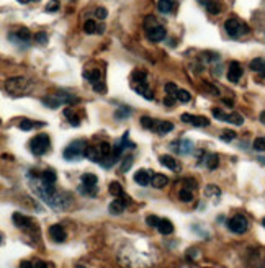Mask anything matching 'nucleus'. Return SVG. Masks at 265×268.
Segmentation results:
<instances>
[{"instance_id":"obj_1","label":"nucleus","mask_w":265,"mask_h":268,"mask_svg":"<svg viewBox=\"0 0 265 268\" xmlns=\"http://www.w3.org/2000/svg\"><path fill=\"white\" fill-rule=\"evenodd\" d=\"M34 190L39 197L43 198V201H46L51 208L54 209H64L66 208V200L63 198L58 190H56L54 183H46L41 180L39 175H34Z\"/></svg>"},{"instance_id":"obj_2","label":"nucleus","mask_w":265,"mask_h":268,"mask_svg":"<svg viewBox=\"0 0 265 268\" xmlns=\"http://www.w3.org/2000/svg\"><path fill=\"white\" fill-rule=\"evenodd\" d=\"M131 87L132 90L142 95L146 100H154V94L151 92L149 84H147V77L142 70H134L131 74Z\"/></svg>"},{"instance_id":"obj_3","label":"nucleus","mask_w":265,"mask_h":268,"mask_svg":"<svg viewBox=\"0 0 265 268\" xmlns=\"http://www.w3.org/2000/svg\"><path fill=\"white\" fill-rule=\"evenodd\" d=\"M224 30H226V33L231 36V38H234V39L241 38V36L247 34L249 32H251L249 25L246 22H242V20L237 18V17L228 18L226 23H224Z\"/></svg>"},{"instance_id":"obj_4","label":"nucleus","mask_w":265,"mask_h":268,"mask_svg":"<svg viewBox=\"0 0 265 268\" xmlns=\"http://www.w3.org/2000/svg\"><path fill=\"white\" fill-rule=\"evenodd\" d=\"M30 89H32V85L23 77H12V79H7V82H5V90L15 97L27 94V92H30Z\"/></svg>"},{"instance_id":"obj_5","label":"nucleus","mask_w":265,"mask_h":268,"mask_svg":"<svg viewBox=\"0 0 265 268\" xmlns=\"http://www.w3.org/2000/svg\"><path fill=\"white\" fill-rule=\"evenodd\" d=\"M87 142L84 139H77V141L70 142L64 151L66 161H77L80 157H85V151H87Z\"/></svg>"},{"instance_id":"obj_6","label":"nucleus","mask_w":265,"mask_h":268,"mask_svg":"<svg viewBox=\"0 0 265 268\" xmlns=\"http://www.w3.org/2000/svg\"><path fill=\"white\" fill-rule=\"evenodd\" d=\"M49 136L48 134H38V136H34L32 139V142H30V151H32L34 156H43L49 151Z\"/></svg>"},{"instance_id":"obj_7","label":"nucleus","mask_w":265,"mask_h":268,"mask_svg":"<svg viewBox=\"0 0 265 268\" xmlns=\"http://www.w3.org/2000/svg\"><path fill=\"white\" fill-rule=\"evenodd\" d=\"M97 175L94 173H84L82 175V185L79 187V192L82 195H87V197H95L97 195Z\"/></svg>"},{"instance_id":"obj_8","label":"nucleus","mask_w":265,"mask_h":268,"mask_svg":"<svg viewBox=\"0 0 265 268\" xmlns=\"http://www.w3.org/2000/svg\"><path fill=\"white\" fill-rule=\"evenodd\" d=\"M84 77L90 82L95 92H105L103 75H101L100 69H85L84 70Z\"/></svg>"},{"instance_id":"obj_9","label":"nucleus","mask_w":265,"mask_h":268,"mask_svg":"<svg viewBox=\"0 0 265 268\" xmlns=\"http://www.w3.org/2000/svg\"><path fill=\"white\" fill-rule=\"evenodd\" d=\"M228 229L234 234H244L249 229V221L244 214H236L228 221Z\"/></svg>"},{"instance_id":"obj_10","label":"nucleus","mask_w":265,"mask_h":268,"mask_svg":"<svg viewBox=\"0 0 265 268\" xmlns=\"http://www.w3.org/2000/svg\"><path fill=\"white\" fill-rule=\"evenodd\" d=\"M211 113H213V116L218 118V120L232 123V125H236V126H241L244 123V118L241 115H237V113H224L220 110V108H213Z\"/></svg>"},{"instance_id":"obj_11","label":"nucleus","mask_w":265,"mask_h":268,"mask_svg":"<svg viewBox=\"0 0 265 268\" xmlns=\"http://www.w3.org/2000/svg\"><path fill=\"white\" fill-rule=\"evenodd\" d=\"M130 203H131V200H130L128 195L125 193V195H121V197H118L116 200H113V203L110 204L108 209H110L111 214H121Z\"/></svg>"},{"instance_id":"obj_12","label":"nucleus","mask_w":265,"mask_h":268,"mask_svg":"<svg viewBox=\"0 0 265 268\" xmlns=\"http://www.w3.org/2000/svg\"><path fill=\"white\" fill-rule=\"evenodd\" d=\"M182 121L188 123V125H192V126H197V128L210 126V120H208V118L197 116V115H188V113H183V115H182Z\"/></svg>"},{"instance_id":"obj_13","label":"nucleus","mask_w":265,"mask_h":268,"mask_svg":"<svg viewBox=\"0 0 265 268\" xmlns=\"http://www.w3.org/2000/svg\"><path fill=\"white\" fill-rule=\"evenodd\" d=\"M8 39L13 41L15 44H20V43H28L32 39V33H30L28 28H18L17 32L10 33L8 34Z\"/></svg>"},{"instance_id":"obj_14","label":"nucleus","mask_w":265,"mask_h":268,"mask_svg":"<svg viewBox=\"0 0 265 268\" xmlns=\"http://www.w3.org/2000/svg\"><path fill=\"white\" fill-rule=\"evenodd\" d=\"M242 77V67L241 64L237 63V61H232L231 64H229V69H228V79L229 82H232V84H237L239 80H241Z\"/></svg>"},{"instance_id":"obj_15","label":"nucleus","mask_w":265,"mask_h":268,"mask_svg":"<svg viewBox=\"0 0 265 268\" xmlns=\"http://www.w3.org/2000/svg\"><path fill=\"white\" fill-rule=\"evenodd\" d=\"M146 36L149 41H162L166 38V28L161 27V25H157V27H152L149 30H146Z\"/></svg>"},{"instance_id":"obj_16","label":"nucleus","mask_w":265,"mask_h":268,"mask_svg":"<svg viewBox=\"0 0 265 268\" xmlns=\"http://www.w3.org/2000/svg\"><path fill=\"white\" fill-rule=\"evenodd\" d=\"M49 235L51 239H53L54 242H64L66 239H67V234H66L64 228L61 224H54L49 228Z\"/></svg>"},{"instance_id":"obj_17","label":"nucleus","mask_w":265,"mask_h":268,"mask_svg":"<svg viewBox=\"0 0 265 268\" xmlns=\"http://www.w3.org/2000/svg\"><path fill=\"white\" fill-rule=\"evenodd\" d=\"M172 147L180 154H190L193 151V144L192 141H188V139H180V141L172 142Z\"/></svg>"},{"instance_id":"obj_18","label":"nucleus","mask_w":265,"mask_h":268,"mask_svg":"<svg viewBox=\"0 0 265 268\" xmlns=\"http://www.w3.org/2000/svg\"><path fill=\"white\" fill-rule=\"evenodd\" d=\"M151 178H152L151 172H147V170H144V168L137 170V172L134 173V182L139 183L141 187H147V185H151Z\"/></svg>"},{"instance_id":"obj_19","label":"nucleus","mask_w":265,"mask_h":268,"mask_svg":"<svg viewBox=\"0 0 265 268\" xmlns=\"http://www.w3.org/2000/svg\"><path fill=\"white\" fill-rule=\"evenodd\" d=\"M156 229L159 231L161 234H164V235H169L174 233V224L170 223L169 219H161L157 221V224H156Z\"/></svg>"},{"instance_id":"obj_20","label":"nucleus","mask_w":265,"mask_h":268,"mask_svg":"<svg viewBox=\"0 0 265 268\" xmlns=\"http://www.w3.org/2000/svg\"><path fill=\"white\" fill-rule=\"evenodd\" d=\"M13 223L17 228H23V229H28L33 226V221L27 218V216H23L22 213H15L13 214Z\"/></svg>"},{"instance_id":"obj_21","label":"nucleus","mask_w":265,"mask_h":268,"mask_svg":"<svg viewBox=\"0 0 265 268\" xmlns=\"http://www.w3.org/2000/svg\"><path fill=\"white\" fill-rule=\"evenodd\" d=\"M105 27H101V25H97L94 20H87V22L84 23V32L87 34H94V33H99L101 34L103 33Z\"/></svg>"},{"instance_id":"obj_22","label":"nucleus","mask_w":265,"mask_h":268,"mask_svg":"<svg viewBox=\"0 0 265 268\" xmlns=\"http://www.w3.org/2000/svg\"><path fill=\"white\" fill-rule=\"evenodd\" d=\"M85 157L90 159L92 162L101 164V154H100L99 146H89L87 151H85Z\"/></svg>"},{"instance_id":"obj_23","label":"nucleus","mask_w":265,"mask_h":268,"mask_svg":"<svg viewBox=\"0 0 265 268\" xmlns=\"http://www.w3.org/2000/svg\"><path fill=\"white\" fill-rule=\"evenodd\" d=\"M167 183H169V178H167L166 175H162V173H154V175H152L151 185L154 188H164Z\"/></svg>"},{"instance_id":"obj_24","label":"nucleus","mask_w":265,"mask_h":268,"mask_svg":"<svg viewBox=\"0 0 265 268\" xmlns=\"http://www.w3.org/2000/svg\"><path fill=\"white\" fill-rule=\"evenodd\" d=\"M172 130H174V125H172L170 121H159V120H157L156 128H154V133H157V134H166V133H169Z\"/></svg>"},{"instance_id":"obj_25","label":"nucleus","mask_w":265,"mask_h":268,"mask_svg":"<svg viewBox=\"0 0 265 268\" xmlns=\"http://www.w3.org/2000/svg\"><path fill=\"white\" fill-rule=\"evenodd\" d=\"M20 128H22L23 131H30L33 130V128H43L44 123H36V121H32V120H27V118H23L22 121H20Z\"/></svg>"},{"instance_id":"obj_26","label":"nucleus","mask_w":265,"mask_h":268,"mask_svg":"<svg viewBox=\"0 0 265 268\" xmlns=\"http://www.w3.org/2000/svg\"><path fill=\"white\" fill-rule=\"evenodd\" d=\"M159 161H161L162 166L167 167V168H170V170H178V168H180V167H178V164L175 162V159L170 157V156H162Z\"/></svg>"},{"instance_id":"obj_27","label":"nucleus","mask_w":265,"mask_h":268,"mask_svg":"<svg viewBox=\"0 0 265 268\" xmlns=\"http://www.w3.org/2000/svg\"><path fill=\"white\" fill-rule=\"evenodd\" d=\"M172 8H174V2L172 0H159V3H157V10L161 13H170Z\"/></svg>"},{"instance_id":"obj_28","label":"nucleus","mask_w":265,"mask_h":268,"mask_svg":"<svg viewBox=\"0 0 265 268\" xmlns=\"http://www.w3.org/2000/svg\"><path fill=\"white\" fill-rule=\"evenodd\" d=\"M108 192L113 195L115 198H118V197H121V195H125V192H123V187L118 183V182H111L110 183V187H108Z\"/></svg>"},{"instance_id":"obj_29","label":"nucleus","mask_w":265,"mask_h":268,"mask_svg":"<svg viewBox=\"0 0 265 268\" xmlns=\"http://www.w3.org/2000/svg\"><path fill=\"white\" fill-rule=\"evenodd\" d=\"M64 116L67 118L69 123H70L72 126H79V125H80L79 116L75 115V113H72V110H70V108H66V110H64Z\"/></svg>"},{"instance_id":"obj_30","label":"nucleus","mask_w":265,"mask_h":268,"mask_svg":"<svg viewBox=\"0 0 265 268\" xmlns=\"http://www.w3.org/2000/svg\"><path fill=\"white\" fill-rule=\"evenodd\" d=\"M41 177L43 182L46 183H56V180H58V177H56V173H54V170H44V172L39 175Z\"/></svg>"},{"instance_id":"obj_31","label":"nucleus","mask_w":265,"mask_h":268,"mask_svg":"<svg viewBox=\"0 0 265 268\" xmlns=\"http://www.w3.org/2000/svg\"><path fill=\"white\" fill-rule=\"evenodd\" d=\"M205 7H206V10H208V12H210L211 15H218V13L221 12V5L218 3L216 0H210V2H208V3L205 5Z\"/></svg>"},{"instance_id":"obj_32","label":"nucleus","mask_w":265,"mask_h":268,"mask_svg":"<svg viewBox=\"0 0 265 268\" xmlns=\"http://www.w3.org/2000/svg\"><path fill=\"white\" fill-rule=\"evenodd\" d=\"M156 123H157V120H152V118H149V116H142V118H141V125H142V128H146V130H149V131H154Z\"/></svg>"},{"instance_id":"obj_33","label":"nucleus","mask_w":265,"mask_h":268,"mask_svg":"<svg viewBox=\"0 0 265 268\" xmlns=\"http://www.w3.org/2000/svg\"><path fill=\"white\" fill-rule=\"evenodd\" d=\"M205 164H206V167L208 168H216L218 167V164H220V157L216 156V154H210V156L206 157V161H205Z\"/></svg>"},{"instance_id":"obj_34","label":"nucleus","mask_w":265,"mask_h":268,"mask_svg":"<svg viewBox=\"0 0 265 268\" xmlns=\"http://www.w3.org/2000/svg\"><path fill=\"white\" fill-rule=\"evenodd\" d=\"M178 198H180L183 203H188V201L193 200V193L190 188H182L180 193H178Z\"/></svg>"},{"instance_id":"obj_35","label":"nucleus","mask_w":265,"mask_h":268,"mask_svg":"<svg viewBox=\"0 0 265 268\" xmlns=\"http://www.w3.org/2000/svg\"><path fill=\"white\" fill-rule=\"evenodd\" d=\"M178 90H180V89H178V87L174 84V82H167V84H166V94H167V95L175 97V99H177Z\"/></svg>"},{"instance_id":"obj_36","label":"nucleus","mask_w":265,"mask_h":268,"mask_svg":"<svg viewBox=\"0 0 265 268\" xmlns=\"http://www.w3.org/2000/svg\"><path fill=\"white\" fill-rule=\"evenodd\" d=\"M264 63H265V61L261 59V58L254 59V61H251V69H252V70H256V72H262V69H264Z\"/></svg>"},{"instance_id":"obj_37","label":"nucleus","mask_w":265,"mask_h":268,"mask_svg":"<svg viewBox=\"0 0 265 268\" xmlns=\"http://www.w3.org/2000/svg\"><path fill=\"white\" fill-rule=\"evenodd\" d=\"M190 99H192V95L188 94L187 90H183V89L178 90V94H177V100H178V101H182V103H188V101H190Z\"/></svg>"},{"instance_id":"obj_38","label":"nucleus","mask_w":265,"mask_h":268,"mask_svg":"<svg viewBox=\"0 0 265 268\" xmlns=\"http://www.w3.org/2000/svg\"><path fill=\"white\" fill-rule=\"evenodd\" d=\"M254 149L256 151H265V137H257L254 141Z\"/></svg>"},{"instance_id":"obj_39","label":"nucleus","mask_w":265,"mask_h":268,"mask_svg":"<svg viewBox=\"0 0 265 268\" xmlns=\"http://www.w3.org/2000/svg\"><path fill=\"white\" fill-rule=\"evenodd\" d=\"M234 137H236V133H234V131H224V133L221 134V139H223V141H232Z\"/></svg>"},{"instance_id":"obj_40","label":"nucleus","mask_w":265,"mask_h":268,"mask_svg":"<svg viewBox=\"0 0 265 268\" xmlns=\"http://www.w3.org/2000/svg\"><path fill=\"white\" fill-rule=\"evenodd\" d=\"M95 15H97V18L105 20V18H106V15H108V12H106V8L100 7V8H97V10H95Z\"/></svg>"},{"instance_id":"obj_41","label":"nucleus","mask_w":265,"mask_h":268,"mask_svg":"<svg viewBox=\"0 0 265 268\" xmlns=\"http://www.w3.org/2000/svg\"><path fill=\"white\" fill-rule=\"evenodd\" d=\"M34 39H36L39 44H46V43H48V36H46V33H43V32L38 33V34H34Z\"/></svg>"},{"instance_id":"obj_42","label":"nucleus","mask_w":265,"mask_h":268,"mask_svg":"<svg viewBox=\"0 0 265 268\" xmlns=\"http://www.w3.org/2000/svg\"><path fill=\"white\" fill-rule=\"evenodd\" d=\"M131 115V110H128V108H125V106H121L118 111H116V116L118 118H125V116H130Z\"/></svg>"},{"instance_id":"obj_43","label":"nucleus","mask_w":265,"mask_h":268,"mask_svg":"<svg viewBox=\"0 0 265 268\" xmlns=\"http://www.w3.org/2000/svg\"><path fill=\"white\" fill-rule=\"evenodd\" d=\"M131 164H132V157H128V159H125V162H123V166H121V172H125V170H128L131 167Z\"/></svg>"},{"instance_id":"obj_44","label":"nucleus","mask_w":265,"mask_h":268,"mask_svg":"<svg viewBox=\"0 0 265 268\" xmlns=\"http://www.w3.org/2000/svg\"><path fill=\"white\" fill-rule=\"evenodd\" d=\"M58 0H51V3L48 5V7H46V10H48V12H54V10H58Z\"/></svg>"},{"instance_id":"obj_45","label":"nucleus","mask_w":265,"mask_h":268,"mask_svg":"<svg viewBox=\"0 0 265 268\" xmlns=\"http://www.w3.org/2000/svg\"><path fill=\"white\" fill-rule=\"evenodd\" d=\"M32 268H48V264H46V262H41V260H34Z\"/></svg>"},{"instance_id":"obj_46","label":"nucleus","mask_w":265,"mask_h":268,"mask_svg":"<svg viewBox=\"0 0 265 268\" xmlns=\"http://www.w3.org/2000/svg\"><path fill=\"white\" fill-rule=\"evenodd\" d=\"M164 103L167 106H172L175 103V97H170V95H167L166 99H164Z\"/></svg>"},{"instance_id":"obj_47","label":"nucleus","mask_w":265,"mask_h":268,"mask_svg":"<svg viewBox=\"0 0 265 268\" xmlns=\"http://www.w3.org/2000/svg\"><path fill=\"white\" fill-rule=\"evenodd\" d=\"M205 90L211 92L213 95H220V90H218V89H215V87H211V85H208V84H205Z\"/></svg>"},{"instance_id":"obj_48","label":"nucleus","mask_w":265,"mask_h":268,"mask_svg":"<svg viewBox=\"0 0 265 268\" xmlns=\"http://www.w3.org/2000/svg\"><path fill=\"white\" fill-rule=\"evenodd\" d=\"M32 265H33V262L25 260V262H22V264H20V268H32Z\"/></svg>"},{"instance_id":"obj_49","label":"nucleus","mask_w":265,"mask_h":268,"mask_svg":"<svg viewBox=\"0 0 265 268\" xmlns=\"http://www.w3.org/2000/svg\"><path fill=\"white\" fill-rule=\"evenodd\" d=\"M261 121H262V125H265V111L261 113Z\"/></svg>"},{"instance_id":"obj_50","label":"nucleus","mask_w":265,"mask_h":268,"mask_svg":"<svg viewBox=\"0 0 265 268\" xmlns=\"http://www.w3.org/2000/svg\"><path fill=\"white\" fill-rule=\"evenodd\" d=\"M18 2H20V3H23V5H25V3H28V2H32V0H18Z\"/></svg>"},{"instance_id":"obj_51","label":"nucleus","mask_w":265,"mask_h":268,"mask_svg":"<svg viewBox=\"0 0 265 268\" xmlns=\"http://www.w3.org/2000/svg\"><path fill=\"white\" fill-rule=\"evenodd\" d=\"M198 2H200V3H203V5H206L208 2H210V0H198Z\"/></svg>"},{"instance_id":"obj_52","label":"nucleus","mask_w":265,"mask_h":268,"mask_svg":"<svg viewBox=\"0 0 265 268\" xmlns=\"http://www.w3.org/2000/svg\"><path fill=\"white\" fill-rule=\"evenodd\" d=\"M259 161H261V162L264 164V166H265V157H259Z\"/></svg>"},{"instance_id":"obj_53","label":"nucleus","mask_w":265,"mask_h":268,"mask_svg":"<svg viewBox=\"0 0 265 268\" xmlns=\"http://www.w3.org/2000/svg\"><path fill=\"white\" fill-rule=\"evenodd\" d=\"M261 74H262V75L265 77V63H264V69H262V72H261Z\"/></svg>"}]
</instances>
